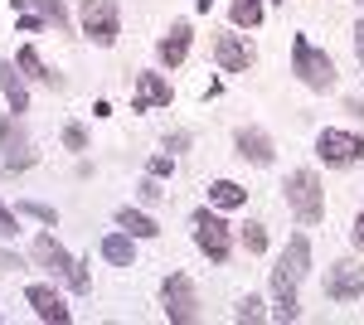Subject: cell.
<instances>
[{"label": "cell", "mask_w": 364, "mask_h": 325, "mask_svg": "<svg viewBox=\"0 0 364 325\" xmlns=\"http://www.w3.org/2000/svg\"><path fill=\"white\" fill-rule=\"evenodd\" d=\"M209 204H219V209H243V204H248V190H243L238 180H214V185H209Z\"/></svg>", "instance_id": "obj_20"}, {"label": "cell", "mask_w": 364, "mask_h": 325, "mask_svg": "<svg viewBox=\"0 0 364 325\" xmlns=\"http://www.w3.org/2000/svg\"><path fill=\"white\" fill-rule=\"evenodd\" d=\"M29 5H34L54 29H68V10H63V0H29Z\"/></svg>", "instance_id": "obj_22"}, {"label": "cell", "mask_w": 364, "mask_h": 325, "mask_svg": "<svg viewBox=\"0 0 364 325\" xmlns=\"http://www.w3.org/2000/svg\"><path fill=\"white\" fill-rule=\"evenodd\" d=\"M316 156H321L326 165H355V161H364V136L326 127V132L316 136Z\"/></svg>", "instance_id": "obj_8"}, {"label": "cell", "mask_w": 364, "mask_h": 325, "mask_svg": "<svg viewBox=\"0 0 364 325\" xmlns=\"http://www.w3.org/2000/svg\"><path fill=\"white\" fill-rule=\"evenodd\" d=\"M291 73L306 82L311 92H331V87H336V63H331V54L316 49L306 34L291 39Z\"/></svg>", "instance_id": "obj_3"}, {"label": "cell", "mask_w": 364, "mask_h": 325, "mask_svg": "<svg viewBox=\"0 0 364 325\" xmlns=\"http://www.w3.org/2000/svg\"><path fill=\"white\" fill-rule=\"evenodd\" d=\"M63 146H68V151H87V132L78 127V122H68V127H63Z\"/></svg>", "instance_id": "obj_26"}, {"label": "cell", "mask_w": 364, "mask_h": 325, "mask_svg": "<svg viewBox=\"0 0 364 325\" xmlns=\"http://www.w3.org/2000/svg\"><path fill=\"white\" fill-rule=\"evenodd\" d=\"M34 262H39V267H49L54 277H63V282H68V287H73L78 297H87V292H92L87 262L68 257V252H63V243H58L54 233H39V238H34Z\"/></svg>", "instance_id": "obj_2"}, {"label": "cell", "mask_w": 364, "mask_h": 325, "mask_svg": "<svg viewBox=\"0 0 364 325\" xmlns=\"http://www.w3.org/2000/svg\"><path fill=\"white\" fill-rule=\"evenodd\" d=\"M326 297L331 301H360L364 297V262L340 257L336 267L326 272Z\"/></svg>", "instance_id": "obj_10"}, {"label": "cell", "mask_w": 364, "mask_h": 325, "mask_svg": "<svg viewBox=\"0 0 364 325\" xmlns=\"http://www.w3.org/2000/svg\"><path fill=\"white\" fill-rule=\"evenodd\" d=\"M243 247H248L252 257L267 252V228H262V223H248V228H243Z\"/></svg>", "instance_id": "obj_23"}, {"label": "cell", "mask_w": 364, "mask_h": 325, "mask_svg": "<svg viewBox=\"0 0 364 325\" xmlns=\"http://www.w3.org/2000/svg\"><path fill=\"white\" fill-rule=\"evenodd\" d=\"M282 190H287V209L301 218V223H321L326 218V190H321L316 170H291Z\"/></svg>", "instance_id": "obj_4"}, {"label": "cell", "mask_w": 364, "mask_h": 325, "mask_svg": "<svg viewBox=\"0 0 364 325\" xmlns=\"http://www.w3.org/2000/svg\"><path fill=\"white\" fill-rule=\"evenodd\" d=\"M350 112H360V117H364V102H350Z\"/></svg>", "instance_id": "obj_32"}, {"label": "cell", "mask_w": 364, "mask_h": 325, "mask_svg": "<svg viewBox=\"0 0 364 325\" xmlns=\"http://www.w3.org/2000/svg\"><path fill=\"white\" fill-rule=\"evenodd\" d=\"M355 5H364V0H355Z\"/></svg>", "instance_id": "obj_34"}, {"label": "cell", "mask_w": 364, "mask_h": 325, "mask_svg": "<svg viewBox=\"0 0 364 325\" xmlns=\"http://www.w3.org/2000/svg\"><path fill=\"white\" fill-rule=\"evenodd\" d=\"M0 165L5 170H25V165H34V146H29V132L25 122H20V112H10L5 122H0Z\"/></svg>", "instance_id": "obj_9"}, {"label": "cell", "mask_w": 364, "mask_h": 325, "mask_svg": "<svg viewBox=\"0 0 364 325\" xmlns=\"http://www.w3.org/2000/svg\"><path fill=\"white\" fill-rule=\"evenodd\" d=\"M214 58H219L224 73H248L252 63H257V49H252L248 34H224V39L214 44Z\"/></svg>", "instance_id": "obj_11"}, {"label": "cell", "mask_w": 364, "mask_h": 325, "mask_svg": "<svg viewBox=\"0 0 364 325\" xmlns=\"http://www.w3.org/2000/svg\"><path fill=\"white\" fill-rule=\"evenodd\" d=\"M170 102H175V87H170L161 73H136V97H132V112L170 107Z\"/></svg>", "instance_id": "obj_13"}, {"label": "cell", "mask_w": 364, "mask_h": 325, "mask_svg": "<svg viewBox=\"0 0 364 325\" xmlns=\"http://www.w3.org/2000/svg\"><path fill=\"white\" fill-rule=\"evenodd\" d=\"M355 58H360V68H364V20L355 25Z\"/></svg>", "instance_id": "obj_30"}, {"label": "cell", "mask_w": 364, "mask_h": 325, "mask_svg": "<svg viewBox=\"0 0 364 325\" xmlns=\"http://www.w3.org/2000/svg\"><path fill=\"white\" fill-rule=\"evenodd\" d=\"M170 170H175V161H170V156H151V161H146V175H156V180H166Z\"/></svg>", "instance_id": "obj_29"}, {"label": "cell", "mask_w": 364, "mask_h": 325, "mask_svg": "<svg viewBox=\"0 0 364 325\" xmlns=\"http://www.w3.org/2000/svg\"><path fill=\"white\" fill-rule=\"evenodd\" d=\"M117 228H127L132 238H161V223H156L151 214H141V209H132V204L117 209Z\"/></svg>", "instance_id": "obj_18"}, {"label": "cell", "mask_w": 364, "mask_h": 325, "mask_svg": "<svg viewBox=\"0 0 364 325\" xmlns=\"http://www.w3.org/2000/svg\"><path fill=\"white\" fill-rule=\"evenodd\" d=\"M233 146H238V156L252 161V165H272V161H277L272 136L262 132V127H238V132H233Z\"/></svg>", "instance_id": "obj_15"}, {"label": "cell", "mask_w": 364, "mask_h": 325, "mask_svg": "<svg viewBox=\"0 0 364 325\" xmlns=\"http://www.w3.org/2000/svg\"><path fill=\"white\" fill-rule=\"evenodd\" d=\"M311 272V238L306 233H291L287 247H282L277 267H272V301H277V321H296V311H301V301H296V282Z\"/></svg>", "instance_id": "obj_1"}, {"label": "cell", "mask_w": 364, "mask_h": 325, "mask_svg": "<svg viewBox=\"0 0 364 325\" xmlns=\"http://www.w3.org/2000/svg\"><path fill=\"white\" fill-rule=\"evenodd\" d=\"M15 63L25 68V78L44 82V87H58V73H54V68H44V58H39V49H34V44H25V49L15 54Z\"/></svg>", "instance_id": "obj_19"}, {"label": "cell", "mask_w": 364, "mask_h": 325, "mask_svg": "<svg viewBox=\"0 0 364 325\" xmlns=\"http://www.w3.org/2000/svg\"><path fill=\"white\" fill-rule=\"evenodd\" d=\"M190 39H195L190 20H175V25L161 34V44H156V58H161L166 68H180V63H185V54H190Z\"/></svg>", "instance_id": "obj_14"}, {"label": "cell", "mask_w": 364, "mask_h": 325, "mask_svg": "<svg viewBox=\"0 0 364 325\" xmlns=\"http://www.w3.org/2000/svg\"><path fill=\"white\" fill-rule=\"evenodd\" d=\"M78 25H83V39H92L97 49H112L122 39V10H117V0H83Z\"/></svg>", "instance_id": "obj_5"}, {"label": "cell", "mask_w": 364, "mask_h": 325, "mask_svg": "<svg viewBox=\"0 0 364 325\" xmlns=\"http://www.w3.org/2000/svg\"><path fill=\"white\" fill-rule=\"evenodd\" d=\"M136 194H141V199H146V204H156V199H161V194H166V190H161V180H156V175H146V180H141V185H136Z\"/></svg>", "instance_id": "obj_28"}, {"label": "cell", "mask_w": 364, "mask_h": 325, "mask_svg": "<svg viewBox=\"0 0 364 325\" xmlns=\"http://www.w3.org/2000/svg\"><path fill=\"white\" fill-rule=\"evenodd\" d=\"M102 257L112 262V267H136V238L122 228V233H107L102 238Z\"/></svg>", "instance_id": "obj_17"}, {"label": "cell", "mask_w": 364, "mask_h": 325, "mask_svg": "<svg viewBox=\"0 0 364 325\" xmlns=\"http://www.w3.org/2000/svg\"><path fill=\"white\" fill-rule=\"evenodd\" d=\"M161 311H166V321H175V325L199 321V292H195V282H190L185 272H170L166 282H161Z\"/></svg>", "instance_id": "obj_6"}, {"label": "cell", "mask_w": 364, "mask_h": 325, "mask_svg": "<svg viewBox=\"0 0 364 325\" xmlns=\"http://www.w3.org/2000/svg\"><path fill=\"white\" fill-rule=\"evenodd\" d=\"M0 238H20V214L0 204Z\"/></svg>", "instance_id": "obj_27"}, {"label": "cell", "mask_w": 364, "mask_h": 325, "mask_svg": "<svg viewBox=\"0 0 364 325\" xmlns=\"http://www.w3.org/2000/svg\"><path fill=\"white\" fill-rule=\"evenodd\" d=\"M272 5H282V0H272Z\"/></svg>", "instance_id": "obj_33"}, {"label": "cell", "mask_w": 364, "mask_h": 325, "mask_svg": "<svg viewBox=\"0 0 364 325\" xmlns=\"http://www.w3.org/2000/svg\"><path fill=\"white\" fill-rule=\"evenodd\" d=\"M228 15H233V25H238V29H257V25H262V0H233Z\"/></svg>", "instance_id": "obj_21"}, {"label": "cell", "mask_w": 364, "mask_h": 325, "mask_svg": "<svg viewBox=\"0 0 364 325\" xmlns=\"http://www.w3.org/2000/svg\"><path fill=\"white\" fill-rule=\"evenodd\" d=\"M25 301L34 306V316H39V321H49V325H68V321H73V311L63 306V297H58L54 287H44V282H29Z\"/></svg>", "instance_id": "obj_12"}, {"label": "cell", "mask_w": 364, "mask_h": 325, "mask_svg": "<svg viewBox=\"0 0 364 325\" xmlns=\"http://www.w3.org/2000/svg\"><path fill=\"white\" fill-rule=\"evenodd\" d=\"M15 214H29V218H39V223H58V214H54V209H49V204H34V199L15 204Z\"/></svg>", "instance_id": "obj_24"}, {"label": "cell", "mask_w": 364, "mask_h": 325, "mask_svg": "<svg viewBox=\"0 0 364 325\" xmlns=\"http://www.w3.org/2000/svg\"><path fill=\"white\" fill-rule=\"evenodd\" d=\"M350 238H355V247H364V214L355 218V228H350Z\"/></svg>", "instance_id": "obj_31"}, {"label": "cell", "mask_w": 364, "mask_h": 325, "mask_svg": "<svg viewBox=\"0 0 364 325\" xmlns=\"http://www.w3.org/2000/svg\"><path fill=\"white\" fill-rule=\"evenodd\" d=\"M190 228H195V243H199V252H204L209 262H228V252H233V233H228L224 218L209 214V209H195Z\"/></svg>", "instance_id": "obj_7"}, {"label": "cell", "mask_w": 364, "mask_h": 325, "mask_svg": "<svg viewBox=\"0 0 364 325\" xmlns=\"http://www.w3.org/2000/svg\"><path fill=\"white\" fill-rule=\"evenodd\" d=\"M233 316H238V321H262V301H257V297L248 292V297L233 306Z\"/></svg>", "instance_id": "obj_25"}, {"label": "cell", "mask_w": 364, "mask_h": 325, "mask_svg": "<svg viewBox=\"0 0 364 325\" xmlns=\"http://www.w3.org/2000/svg\"><path fill=\"white\" fill-rule=\"evenodd\" d=\"M0 92H5V102H10V112H29L25 68H20L15 58H0Z\"/></svg>", "instance_id": "obj_16"}]
</instances>
